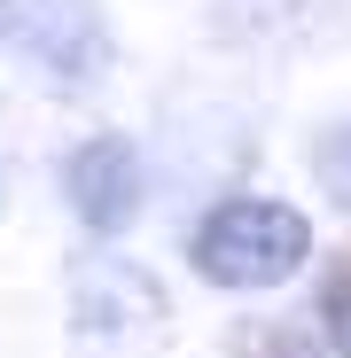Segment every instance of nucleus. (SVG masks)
Masks as SVG:
<instances>
[{
  "label": "nucleus",
  "mask_w": 351,
  "mask_h": 358,
  "mask_svg": "<svg viewBox=\"0 0 351 358\" xmlns=\"http://www.w3.org/2000/svg\"><path fill=\"white\" fill-rule=\"evenodd\" d=\"M312 320H320L328 358H351V257H336V265L320 273V304H312Z\"/></svg>",
  "instance_id": "obj_6"
},
{
  "label": "nucleus",
  "mask_w": 351,
  "mask_h": 358,
  "mask_svg": "<svg viewBox=\"0 0 351 358\" xmlns=\"http://www.w3.org/2000/svg\"><path fill=\"white\" fill-rule=\"evenodd\" d=\"M0 47L55 94H86L109 71V24L94 0H0Z\"/></svg>",
  "instance_id": "obj_3"
},
{
  "label": "nucleus",
  "mask_w": 351,
  "mask_h": 358,
  "mask_svg": "<svg viewBox=\"0 0 351 358\" xmlns=\"http://www.w3.org/2000/svg\"><path fill=\"white\" fill-rule=\"evenodd\" d=\"M312 187H320L336 210H351V125H328V133L312 141Z\"/></svg>",
  "instance_id": "obj_7"
},
{
  "label": "nucleus",
  "mask_w": 351,
  "mask_h": 358,
  "mask_svg": "<svg viewBox=\"0 0 351 358\" xmlns=\"http://www.w3.org/2000/svg\"><path fill=\"white\" fill-rule=\"evenodd\" d=\"M226 358H328V343L305 335L297 320H281V312H258L226 335Z\"/></svg>",
  "instance_id": "obj_5"
},
{
  "label": "nucleus",
  "mask_w": 351,
  "mask_h": 358,
  "mask_svg": "<svg viewBox=\"0 0 351 358\" xmlns=\"http://www.w3.org/2000/svg\"><path fill=\"white\" fill-rule=\"evenodd\" d=\"M172 304L149 265L133 257H78L71 265V335L86 358H156Z\"/></svg>",
  "instance_id": "obj_2"
},
{
  "label": "nucleus",
  "mask_w": 351,
  "mask_h": 358,
  "mask_svg": "<svg viewBox=\"0 0 351 358\" xmlns=\"http://www.w3.org/2000/svg\"><path fill=\"white\" fill-rule=\"evenodd\" d=\"M312 265V218L281 195H219L188 226V273L226 296H266Z\"/></svg>",
  "instance_id": "obj_1"
},
{
  "label": "nucleus",
  "mask_w": 351,
  "mask_h": 358,
  "mask_svg": "<svg viewBox=\"0 0 351 358\" xmlns=\"http://www.w3.org/2000/svg\"><path fill=\"white\" fill-rule=\"evenodd\" d=\"M63 203L86 234H125L149 203V164L133 148V133H86L71 156H63Z\"/></svg>",
  "instance_id": "obj_4"
}]
</instances>
